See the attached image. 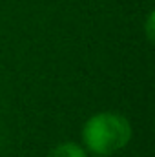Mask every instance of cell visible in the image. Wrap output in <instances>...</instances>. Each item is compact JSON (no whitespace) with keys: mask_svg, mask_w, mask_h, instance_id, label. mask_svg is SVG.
Returning a JSON list of instances; mask_svg holds the SVG:
<instances>
[{"mask_svg":"<svg viewBox=\"0 0 155 157\" xmlns=\"http://www.w3.org/2000/svg\"><path fill=\"white\" fill-rule=\"evenodd\" d=\"M82 139L89 152L97 155H110L122 150L131 139L130 121L115 112H100L86 121Z\"/></svg>","mask_w":155,"mask_h":157,"instance_id":"6da1fadb","label":"cell"},{"mask_svg":"<svg viewBox=\"0 0 155 157\" xmlns=\"http://www.w3.org/2000/svg\"><path fill=\"white\" fill-rule=\"evenodd\" d=\"M49 157H88V155L82 150V146H78L75 143H60L49 152Z\"/></svg>","mask_w":155,"mask_h":157,"instance_id":"7a4b0ae2","label":"cell"},{"mask_svg":"<svg viewBox=\"0 0 155 157\" xmlns=\"http://www.w3.org/2000/svg\"><path fill=\"white\" fill-rule=\"evenodd\" d=\"M152 24H153V15H150V18H148V39L153 40V28H152Z\"/></svg>","mask_w":155,"mask_h":157,"instance_id":"3957f363","label":"cell"}]
</instances>
